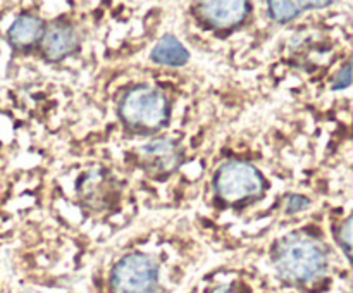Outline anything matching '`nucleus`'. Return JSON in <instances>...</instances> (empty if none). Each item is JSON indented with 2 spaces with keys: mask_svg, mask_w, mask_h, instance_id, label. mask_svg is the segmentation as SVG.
<instances>
[{
  "mask_svg": "<svg viewBox=\"0 0 353 293\" xmlns=\"http://www.w3.org/2000/svg\"><path fill=\"white\" fill-rule=\"evenodd\" d=\"M150 59L155 64L169 65V68H181L188 62L190 54L185 45L172 34H164L152 48Z\"/></svg>",
  "mask_w": 353,
  "mask_h": 293,
  "instance_id": "nucleus-10",
  "label": "nucleus"
},
{
  "mask_svg": "<svg viewBox=\"0 0 353 293\" xmlns=\"http://www.w3.org/2000/svg\"><path fill=\"white\" fill-rule=\"evenodd\" d=\"M331 0H326V2H268V12L269 17L276 23H288V21L296 19L302 12L310 9H321V7L331 6Z\"/></svg>",
  "mask_w": 353,
  "mask_h": 293,
  "instance_id": "nucleus-11",
  "label": "nucleus"
},
{
  "mask_svg": "<svg viewBox=\"0 0 353 293\" xmlns=\"http://www.w3.org/2000/svg\"><path fill=\"white\" fill-rule=\"evenodd\" d=\"M350 85H352V65L350 62H345L343 68H341L340 71L336 72V76H334L331 88H333L334 92H338V90L348 88Z\"/></svg>",
  "mask_w": 353,
  "mask_h": 293,
  "instance_id": "nucleus-14",
  "label": "nucleus"
},
{
  "mask_svg": "<svg viewBox=\"0 0 353 293\" xmlns=\"http://www.w3.org/2000/svg\"><path fill=\"white\" fill-rule=\"evenodd\" d=\"M310 200L307 199L305 195H299V193H292V195L286 196L285 200V210L288 214L302 212V210H307L310 207Z\"/></svg>",
  "mask_w": 353,
  "mask_h": 293,
  "instance_id": "nucleus-12",
  "label": "nucleus"
},
{
  "mask_svg": "<svg viewBox=\"0 0 353 293\" xmlns=\"http://www.w3.org/2000/svg\"><path fill=\"white\" fill-rule=\"evenodd\" d=\"M119 117L128 130L140 134H154L169 124L171 107L161 90L137 85L121 97Z\"/></svg>",
  "mask_w": 353,
  "mask_h": 293,
  "instance_id": "nucleus-2",
  "label": "nucleus"
},
{
  "mask_svg": "<svg viewBox=\"0 0 353 293\" xmlns=\"http://www.w3.org/2000/svg\"><path fill=\"white\" fill-rule=\"evenodd\" d=\"M252 6L245 0L226 2H202L196 6L195 14L200 23L216 31H228L241 26L250 16Z\"/></svg>",
  "mask_w": 353,
  "mask_h": 293,
  "instance_id": "nucleus-6",
  "label": "nucleus"
},
{
  "mask_svg": "<svg viewBox=\"0 0 353 293\" xmlns=\"http://www.w3.org/2000/svg\"><path fill=\"white\" fill-rule=\"evenodd\" d=\"M41 52L50 62H61L71 57L79 47V37L76 28L65 21H55L45 26L41 38Z\"/></svg>",
  "mask_w": 353,
  "mask_h": 293,
  "instance_id": "nucleus-8",
  "label": "nucleus"
},
{
  "mask_svg": "<svg viewBox=\"0 0 353 293\" xmlns=\"http://www.w3.org/2000/svg\"><path fill=\"white\" fill-rule=\"evenodd\" d=\"M214 192L226 205H241L264 196L265 179L255 165L233 159L217 168Z\"/></svg>",
  "mask_w": 353,
  "mask_h": 293,
  "instance_id": "nucleus-3",
  "label": "nucleus"
},
{
  "mask_svg": "<svg viewBox=\"0 0 353 293\" xmlns=\"http://www.w3.org/2000/svg\"><path fill=\"white\" fill-rule=\"evenodd\" d=\"M338 241H340V247L343 248L345 255L350 259V255H352V217H347L343 223V226L340 228V233H338Z\"/></svg>",
  "mask_w": 353,
  "mask_h": 293,
  "instance_id": "nucleus-13",
  "label": "nucleus"
},
{
  "mask_svg": "<svg viewBox=\"0 0 353 293\" xmlns=\"http://www.w3.org/2000/svg\"><path fill=\"white\" fill-rule=\"evenodd\" d=\"M76 192L83 203L95 210L109 207L117 195L114 179L110 178L109 171L102 168H95L81 174V178L76 181Z\"/></svg>",
  "mask_w": 353,
  "mask_h": 293,
  "instance_id": "nucleus-7",
  "label": "nucleus"
},
{
  "mask_svg": "<svg viewBox=\"0 0 353 293\" xmlns=\"http://www.w3.org/2000/svg\"><path fill=\"white\" fill-rule=\"evenodd\" d=\"M110 288L114 293H155L159 288L157 264L141 252L124 255L114 265Z\"/></svg>",
  "mask_w": 353,
  "mask_h": 293,
  "instance_id": "nucleus-4",
  "label": "nucleus"
},
{
  "mask_svg": "<svg viewBox=\"0 0 353 293\" xmlns=\"http://www.w3.org/2000/svg\"><path fill=\"white\" fill-rule=\"evenodd\" d=\"M209 293H241L240 290H236L234 286H230V285H221V286H216L214 290H210Z\"/></svg>",
  "mask_w": 353,
  "mask_h": 293,
  "instance_id": "nucleus-15",
  "label": "nucleus"
},
{
  "mask_svg": "<svg viewBox=\"0 0 353 293\" xmlns=\"http://www.w3.org/2000/svg\"><path fill=\"white\" fill-rule=\"evenodd\" d=\"M272 262L285 281L309 283L327 271V248L316 234L293 231L276 241Z\"/></svg>",
  "mask_w": 353,
  "mask_h": 293,
  "instance_id": "nucleus-1",
  "label": "nucleus"
},
{
  "mask_svg": "<svg viewBox=\"0 0 353 293\" xmlns=\"http://www.w3.org/2000/svg\"><path fill=\"white\" fill-rule=\"evenodd\" d=\"M137 159L140 168L148 176L155 179H164L181 168L185 152L178 141L161 137L141 145L137 152Z\"/></svg>",
  "mask_w": 353,
  "mask_h": 293,
  "instance_id": "nucleus-5",
  "label": "nucleus"
},
{
  "mask_svg": "<svg viewBox=\"0 0 353 293\" xmlns=\"http://www.w3.org/2000/svg\"><path fill=\"white\" fill-rule=\"evenodd\" d=\"M45 23L34 14H21L7 30V40L17 52H28L37 47L43 38Z\"/></svg>",
  "mask_w": 353,
  "mask_h": 293,
  "instance_id": "nucleus-9",
  "label": "nucleus"
}]
</instances>
